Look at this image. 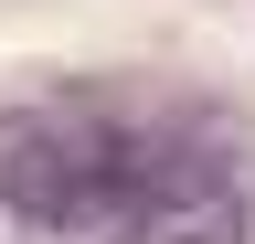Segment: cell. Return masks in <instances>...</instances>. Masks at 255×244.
<instances>
[{"label":"cell","mask_w":255,"mask_h":244,"mask_svg":"<svg viewBox=\"0 0 255 244\" xmlns=\"http://www.w3.org/2000/svg\"><path fill=\"white\" fill-rule=\"evenodd\" d=\"M149 138L107 106H11L0 117V244H128Z\"/></svg>","instance_id":"obj_1"},{"label":"cell","mask_w":255,"mask_h":244,"mask_svg":"<svg viewBox=\"0 0 255 244\" xmlns=\"http://www.w3.org/2000/svg\"><path fill=\"white\" fill-rule=\"evenodd\" d=\"M128 244H245V180H234V160H223L191 117L149 138L138 234H128Z\"/></svg>","instance_id":"obj_2"}]
</instances>
